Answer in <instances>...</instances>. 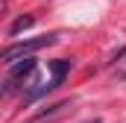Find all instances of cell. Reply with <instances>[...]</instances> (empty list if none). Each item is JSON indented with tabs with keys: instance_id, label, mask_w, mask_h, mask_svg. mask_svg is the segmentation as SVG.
<instances>
[{
	"instance_id": "cell-2",
	"label": "cell",
	"mask_w": 126,
	"mask_h": 123,
	"mask_svg": "<svg viewBox=\"0 0 126 123\" xmlns=\"http://www.w3.org/2000/svg\"><path fill=\"white\" fill-rule=\"evenodd\" d=\"M56 32H50V35H41V38H30V41H21V44H12V47H6L3 50V62L6 64H18V59H30L35 50H41V47H50V44H56Z\"/></svg>"
},
{
	"instance_id": "cell-5",
	"label": "cell",
	"mask_w": 126,
	"mask_h": 123,
	"mask_svg": "<svg viewBox=\"0 0 126 123\" xmlns=\"http://www.w3.org/2000/svg\"><path fill=\"white\" fill-rule=\"evenodd\" d=\"M85 123H103V120H100V117H94V120H85Z\"/></svg>"
},
{
	"instance_id": "cell-3",
	"label": "cell",
	"mask_w": 126,
	"mask_h": 123,
	"mask_svg": "<svg viewBox=\"0 0 126 123\" xmlns=\"http://www.w3.org/2000/svg\"><path fill=\"white\" fill-rule=\"evenodd\" d=\"M67 106H70V100H62V103H56V106H50L47 111H41V114H38V117H35L32 123H41V120H53V117H59V114H62V111L67 108Z\"/></svg>"
},
{
	"instance_id": "cell-1",
	"label": "cell",
	"mask_w": 126,
	"mask_h": 123,
	"mask_svg": "<svg viewBox=\"0 0 126 123\" xmlns=\"http://www.w3.org/2000/svg\"><path fill=\"white\" fill-rule=\"evenodd\" d=\"M70 64L73 62H67V59H53V62H47V67H50V82H44V85H38V88H32V91H27V97H24V103L30 106V103H35L38 97H44V94H50V91H56L59 85L64 82V76L70 73Z\"/></svg>"
},
{
	"instance_id": "cell-4",
	"label": "cell",
	"mask_w": 126,
	"mask_h": 123,
	"mask_svg": "<svg viewBox=\"0 0 126 123\" xmlns=\"http://www.w3.org/2000/svg\"><path fill=\"white\" fill-rule=\"evenodd\" d=\"M32 24H35V18H32V15H21V18H18L12 27H9V35H21L24 30H30Z\"/></svg>"
}]
</instances>
